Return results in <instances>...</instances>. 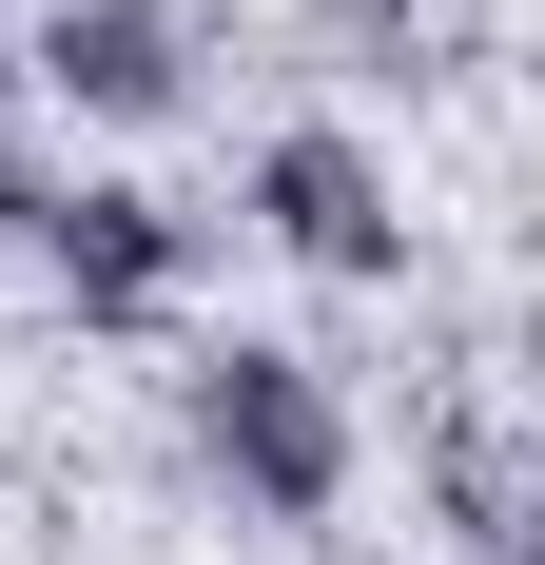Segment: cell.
Masks as SVG:
<instances>
[{
    "instance_id": "obj_1",
    "label": "cell",
    "mask_w": 545,
    "mask_h": 565,
    "mask_svg": "<svg viewBox=\"0 0 545 565\" xmlns=\"http://www.w3.org/2000/svg\"><path fill=\"white\" fill-rule=\"evenodd\" d=\"M175 429H195V468H215L234 508H272V526L351 508V391H331L292 332H215L195 371H175Z\"/></svg>"
},
{
    "instance_id": "obj_2",
    "label": "cell",
    "mask_w": 545,
    "mask_h": 565,
    "mask_svg": "<svg viewBox=\"0 0 545 565\" xmlns=\"http://www.w3.org/2000/svg\"><path fill=\"white\" fill-rule=\"evenodd\" d=\"M0 254H40L98 332H157L175 292H195V215H175V195H137V175H78V195L0 175Z\"/></svg>"
},
{
    "instance_id": "obj_3",
    "label": "cell",
    "mask_w": 545,
    "mask_h": 565,
    "mask_svg": "<svg viewBox=\"0 0 545 565\" xmlns=\"http://www.w3.org/2000/svg\"><path fill=\"white\" fill-rule=\"evenodd\" d=\"M254 234L292 254V274H331V292H389V274H409L389 157H371V137H331V117H292V137L254 157Z\"/></svg>"
},
{
    "instance_id": "obj_4",
    "label": "cell",
    "mask_w": 545,
    "mask_h": 565,
    "mask_svg": "<svg viewBox=\"0 0 545 565\" xmlns=\"http://www.w3.org/2000/svg\"><path fill=\"white\" fill-rule=\"evenodd\" d=\"M20 98L98 117V137H157V117L195 98V20H175V0H58L40 40H20Z\"/></svg>"
},
{
    "instance_id": "obj_5",
    "label": "cell",
    "mask_w": 545,
    "mask_h": 565,
    "mask_svg": "<svg viewBox=\"0 0 545 565\" xmlns=\"http://www.w3.org/2000/svg\"><path fill=\"white\" fill-rule=\"evenodd\" d=\"M0 117H20V40H0Z\"/></svg>"
}]
</instances>
